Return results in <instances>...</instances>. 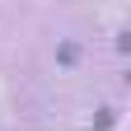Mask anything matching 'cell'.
I'll list each match as a JSON object with an SVG mask.
<instances>
[{
	"mask_svg": "<svg viewBox=\"0 0 131 131\" xmlns=\"http://www.w3.org/2000/svg\"><path fill=\"white\" fill-rule=\"evenodd\" d=\"M56 61H61V66H75V61H80V47H75V42H61V47H56Z\"/></svg>",
	"mask_w": 131,
	"mask_h": 131,
	"instance_id": "cell-1",
	"label": "cell"
}]
</instances>
